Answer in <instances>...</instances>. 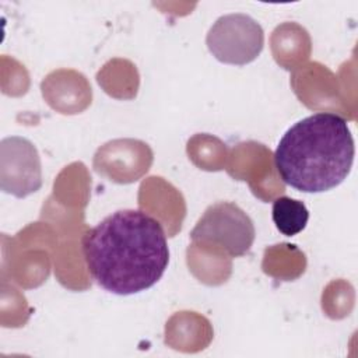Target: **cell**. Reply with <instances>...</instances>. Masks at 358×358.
Segmentation results:
<instances>
[{
    "label": "cell",
    "instance_id": "1",
    "mask_svg": "<svg viewBox=\"0 0 358 358\" xmlns=\"http://www.w3.org/2000/svg\"><path fill=\"white\" fill-rule=\"evenodd\" d=\"M81 250L94 281L116 295L151 288L169 263L162 225L141 210H117L105 217L84 234Z\"/></svg>",
    "mask_w": 358,
    "mask_h": 358
},
{
    "label": "cell",
    "instance_id": "2",
    "mask_svg": "<svg viewBox=\"0 0 358 358\" xmlns=\"http://www.w3.org/2000/svg\"><path fill=\"white\" fill-rule=\"evenodd\" d=\"M354 155L347 120L331 112H317L284 133L274 151V165L285 185L303 193H322L344 182Z\"/></svg>",
    "mask_w": 358,
    "mask_h": 358
},
{
    "label": "cell",
    "instance_id": "3",
    "mask_svg": "<svg viewBox=\"0 0 358 358\" xmlns=\"http://www.w3.org/2000/svg\"><path fill=\"white\" fill-rule=\"evenodd\" d=\"M255 236L252 218L234 201H217L208 206L190 232L193 242L214 245L231 257L246 255Z\"/></svg>",
    "mask_w": 358,
    "mask_h": 358
},
{
    "label": "cell",
    "instance_id": "4",
    "mask_svg": "<svg viewBox=\"0 0 358 358\" xmlns=\"http://www.w3.org/2000/svg\"><path fill=\"white\" fill-rule=\"evenodd\" d=\"M206 45L218 62L245 66L262 53L264 32L262 25L250 15L232 13L220 17L211 25Z\"/></svg>",
    "mask_w": 358,
    "mask_h": 358
},
{
    "label": "cell",
    "instance_id": "5",
    "mask_svg": "<svg viewBox=\"0 0 358 358\" xmlns=\"http://www.w3.org/2000/svg\"><path fill=\"white\" fill-rule=\"evenodd\" d=\"M1 189L18 199L35 193L42 186L41 158L27 138L11 136L0 143Z\"/></svg>",
    "mask_w": 358,
    "mask_h": 358
},
{
    "label": "cell",
    "instance_id": "6",
    "mask_svg": "<svg viewBox=\"0 0 358 358\" xmlns=\"http://www.w3.org/2000/svg\"><path fill=\"white\" fill-rule=\"evenodd\" d=\"M271 217L275 228L285 236L302 232L309 220V211L303 201L281 196L273 201Z\"/></svg>",
    "mask_w": 358,
    "mask_h": 358
}]
</instances>
